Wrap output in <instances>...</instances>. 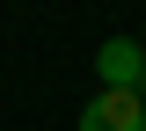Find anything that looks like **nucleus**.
<instances>
[{
    "label": "nucleus",
    "mask_w": 146,
    "mask_h": 131,
    "mask_svg": "<svg viewBox=\"0 0 146 131\" xmlns=\"http://www.w3.org/2000/svg\"><path fill=\"white\" fill-rule=\"evenodd\" d=\"M95 80L117 95H146V44L139 37H102V51H95Z\"/></svg>",
    "instance_id": "f257e3e1"
},
{
    "label": "nucleus",
    "mask_w": 146,
    "mask_h": 131,
    "mask_svg": "<svg viewBox=\"0 0 146 131\" xmlns=\"http://www.w3.org/2000/svg\"><path fill=\"white\" fill-rule=\"evenodd\" d=\"M73 131H146V95H117V88L88 95V109H80Z\"/></svg>",
    "instance_id": "f03ea898"
}]
</instances>
